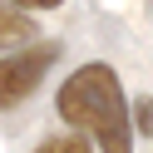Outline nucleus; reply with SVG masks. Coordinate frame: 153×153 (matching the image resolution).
I'll return each mask as SVG.
<instances>
[{
  "label": "nucleus",
  "instance_id": "3",
  "mask_svg": "<svg viewBox=\"0 0 153 153\" xmlns=\"http://www.w3.org/2000/svg\"><path fill=\"white\" fill-rule=\"evenodd\" d=\"M35 40V20H30V10H20V5H5L0 0V50H10V45H30Z\"/></svg>",
  "mask_w": 153,
  "mask_h": 153
},
{
  "label": "nucleus",
  "instance_id": "5",
  "mask_svg": "<svg viewBox=\"0 0 153 153\" xmlns=\"http://www.w3.org/2000/svg\"><path fill=\"white\" fill-rule=\"evenodd\" d=\"M133 128H138L143 138L153 133V99H138V104H133Z\"/></svg>",
  "mask_w": 153,
  "mask_h": 153
},
{
  "label": "nucleus",
  "instance_id": "6",
  "mask_svg": "<svg viewBox=\"0 0 153 153\" xmlns=\"http://www.w3.org/2000/svg\"><path fill=\"white\" fill-rule=\"evenodd\" d=\"M20 10H54V5H64V0H15Z\"/></svg>",
  "mask_w": 153,
  "mask_h": 153
},
{
  "label": "nucleus",
  "instance_id": "1",
  "mask_svg": "<svg viewBox=\"0 0 153 153\" xmlns=\"http://www.w3.org/2000/svg\"><path fill=\"white\" fill-rule=\"evenodd\" d=\"M64 123L84 128L104 153H133V119L128 104H123L119 74L109 64H84L69 79L59 84V99H54Z\"/></svg>",
  "mask_w": 153,
  "mask_h": 153
},
{
  "label": "nucleus",
  "instance_id": "4",
  "mask_svg": "<svg viewBox=\"0 0 153 153\" xmlns=\"http://www.w3.org/2000/svg\"><path fill=\"white\" fill-rule=\"evenodd\" d=\"M35 153H94V148L79 138V133H59V138H45Z\"/></svg>",
  "mask_w": 153,
  "mask_h": 153
},
{
  "label": "nucleus",
  "instance_id": "2",
  "mask_svg": "<svg viewBox=\"0 0 153 153\" xmlns=\"http://www.w3.org/2000/svg\"><path fill=\"white\" fill-rule=\"evenodd\" d=\"M50 64H54V45H25L10 59H0V109L25 104L40 89V79L50 74Z\"/></svg>",
  "mask_w": 153,
  "mask_h": 153
}]
</instances>
